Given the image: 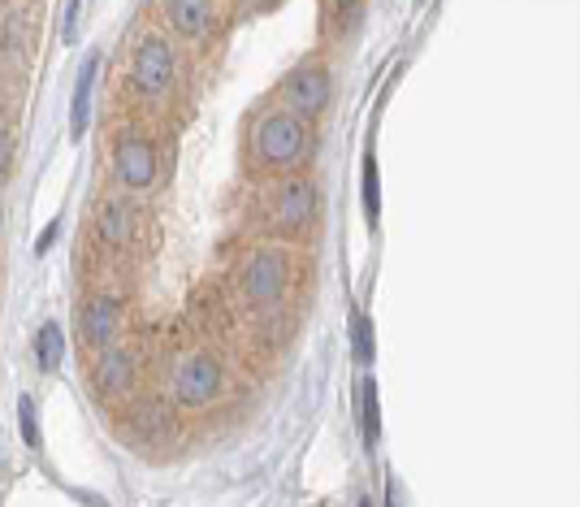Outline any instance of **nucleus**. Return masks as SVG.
I'll list each match as a JSON object with an SVG mask.
<instances>
[{
  "mask_svg": "<svg viewBox=\"0 0 580 507\" xmlns=\"http://www.w3.org/2000/svg\"><path fill=\"white\" fill-rule=\"evenodd\" d=\"M308 148H312V135H308V122H299L295 113L286 109H269L260 113V122L252 130V152L265 169H295L308 161Z\"/></svg>",
  "mask_w": 580,
  "mask_h": 507,
  "instance_id": "nucleus-1",
  "label": "nucleus"
},
{
  "mask_svg": "<svg viewBox=\"0 0 580 507\" xmlns=\"http://www.w3.org/2000/svg\"><path fill=\"white\" fill-rule=\"evenodd\" d=\"M316 213H321V191H316V182L303 178V174L282 178L265 200V226L286 234V239H295V234L308 230L316 221Z\"/></svg>",
  "mask_w": 580,
  "mask_h": 507,
  "instance_id": "nucleus-2",
  "label": "nucleus"
},
{
  "mask_svg": "<svg viewBox=\"0 0 580 507\" xmlns=\"http://www.w3.org/2000/svg\"><path fill=\"white\" fill-rule=\"evenodd\" d=\"M221 390H226V373H221L217 356H208V351L182 356L174 364V373H169V399L178 408H208V403L221 399Z\"/></svg>",
  "mask_w": 580,
  "mask_h": 507,
  "instance_id": "nucleus-3",
  "label": "nucleus"
},
{
  "mask_svg": "<svg viewBox=\"0 0 580 507\" xmlns=\"http://www.w3.org/2000/svg\"><path fill=\"white\" fill-rule=\"evenodd\" d=\"M286 286H290V260H286V252H282V247H260V252L247 260V273H243L247 304L260 308V312L278 308L282 295H286Z\"/></svg>",
  "mask_w": 580,
  "mask_h": 507,
  "instance_id": "nucleus-4",
  "label": "nucleus"
},
{
  "mask_svg": "<svg viewBox=\"0 0 580 507\" xmlns=\"http://www.w3.org/2000/svg\"><path fill=\"white\" fill-rule=\"evenodd\" d=\"M130 83L143 100H161L174 87V48L161 35H143L130 57Z\"/></svg>",
  "mask_w": 580,
  "mask_h": 507,
  "instance_id": "nucleus-5",
  "label": "nucleus"
},
{
  "mask_svg": "<svg viewBox=\"0 0 580 507\" xmlns=\"http://www.w3.org/2000/svg\"><path fill=\"white\" fill-rule=\"evenodd\" d=\"M329 91H334V78H329V70H325V65H316V61H308V65H299V70L286 78L282 109L295 113L299 122H312L316 113H325Z\"/></svg>",
  "mask_w": 580,
  "mask_h": 507,
  "instance_id": "nucleus-6",
  "label": "nucleus"
},
{
  "mask_svg": "<svg viewBox=\"0 0 580 507\" xmlns=\"http://www.w3.org/2000/svg\"><path fill=\"white\" fill-rule=\"evenodd\" d=\"M156 148H152V139L148 135H122L117 139V152H113V178H117V187L122 191H152V182H156Z\"/></svg>",
  "mask_w": 580,
  "mask_h": 507,
  "instance_id": "nucleus-7",
  "label": "nucleus"
},
{
  "mask_svg": "<svg viewBox=\"0 0 580 507\" xmlns=\"http://www.w3.org/2000/svg\"><path fill=\"white\" fill-rule=\"evenodd\" d=\"M117 330H122V299L109 295V291L87 295V304H83V343L91 351H109Z\"/></svg>",
  "mask_w": 580,
  "mask_h": 507,
  "instance_id": "nucleus-8",
  "label": "nucleus"
},
{
  "mask_svg": "<svg viewBox=\"0 0 580 507\" xmlns=\"http://www.w3.org/2000/svg\"><path fill=\"white\" fill-rule=\"evenodd\" d=\"M91 382H96L100 395H130V386H135V356L122 347L100 351L96 369H91Z\"/></svg>",
  "mask_w": 580,
  "mask_h": 507,
  "instance_id": "nucleus-9",
  "label": "nucleus"
},
{
  "mask_svg": "<svg viewBox=\"0 0 580 507\" xmlns=\"http://www.w3.org/2000/svg\"><path fill=\"white\" fill-rule=\"evenodd\" d=\"M161 13L178 35L200 39V35L213 31V5H208V0H169V5H161Z\"/></svg>",
  "mask_w": 580,
  "mask_h": 507,
  "instance_id": "nucleus-10",
  "label": "nucleus"
},
{
  "mask_svg": "<svg viewBox=\"0 0 580 507\" xmlns=\"http://www.w3.org/2000/svg\"><path fill=\"white\" fill-rule=\"evenodd\" d=\"M96 74H100V57H87V61H83V74H78V87H74V113H70V135H74V139H83V130H87L91 91H96Z\"/></svg>",
  "mask_w": 580,
  "mask_h": 507,
  "instance_id": "nucleus-11",
  "label": "nucleus"
},
{
  "mask_svg": "<svg viewBox=\"0 0 580 507\" xmlns=\"http://www.w3.org/2000/svg\"><path fill=\"white\" fill-rule=\"evenodd\" d=\"M96 234L109 247H126L130 243V208L126 204H117V200H109V204H100V213H96Z\"/></svg>",
  "mask_w": 580,
  "mask_h": 507,
  "instance_id": "nucleus-12",
  "label": "nucleus"
},
{
  "mask_svg": "<svg viewBox=\"0 0 580 507\" xmlns=\"http://www.w3.org/2000/svg\"><path fill=\"white\" fill-rule=\"evenodd\" d=\"M61 356H65L61 325L57 321H44V325H39V334H35V364H39V373L61 369Z\"/></svg>",
  "mask_w": 580,
  "mask_h": 507,
  "instance_id": "nucleus-13",
  "label": "nucleus"
},
{
  "mask_svg": "<svg viewBox=\"0 0 580 507\" xmlns=\"http://www.w3.org/2000/svg\"><path fill=\"white\" fill-rule=\"evenodd\" d=\"M360 421H364V447H377V438H381V403H377V382H373V377L360 386Z\"/></svg>",
  "mask_w": 580,
  "mask_h": 507,
  "instance_id": "nucleus-14",
  "label": "nucleus"
},
{
  "mask_svg": "<svg viewBox=\"0 0 580 507\" xmlns=\"http://www.w3.org/2000/svg\"><path fill=\"white\" fill-rule=\"evenodd\" d=\"M377 213H381V187H377V156L368 152V156H364V217H368V226H377Z\"/></svg>",
  "mask_w": 580,
  "mask_h": 507,
  "instance_id": "nucleus-15",
  "label": "nucleus"
},
{
  "mask_svg": "<svg viewBox=\"0 0 580 507\" xmlns=\"http://www.w3.org/2000/svg\"><path fill=\"white\" fill-rule=\"evenodd\" d=\"M351 343H355V360H373V325L364 312H351Z\"/></svg>",
  "mask_w": 580,
  "mask_h": 507,
  "instance_id": "nucleus-16",
  "label": "nucleus"
},
{
  "mask_svg": "<svg viewBox=\"0 0 580 507\" xmlns=\"http://www.w3.org/2000/svg\"><path fill=\"white\" fill-rule=\"evenodd\" d=\"M18 425H22V442H26V447H39V425H35V399L31 395L18 399Z\"/></svg>",
  "mask_w": 580,
  "mask_h": 507,
  "instance_id": "nucleus-17",
  "label": "nucleus"
},
{
  "mask_svg": "<svg viewBox=\"0 0 580 507\" xmlns=\"http://www.w3.org/2000/svg\"><path fill=\"white\" fill-rule=\"evenodd\" d=\"M9 161H13V139H9V130H0V178L9 174Z\"/></svg>",
  "mask_w": 580,
  "mask_h": 507,
  "instance_id": "nucleus-18",
  "label": "nucleus"
},
{
  "mask_svg": "<svg viewBox=\"0 0 580 507\" xmlns=\"http://www.w3.org/2000/svg\"><path fill=\"white\" fill-rule=\"evenodd\" d=\"M52 239H57V226H48V230H44V239H39L35 252H48V243H52Z\"/></svg>",
  "mask_w": 580,
  "mask_h": 507,
  "instance_id": "nucleus-19",
  "label": "nucleus"
},
{
  "mask_svg": "<svg viewBox=\"0 0 580 507\" xmlns=\"http://www.w3.org/2000/svg\"><path fill=\"white\" fill-rule=\"evenodd\" d=\"M386 507H399V503H394V494H386Z\"/></svg>",
  "mask_w": 580,
  "mask_h": 507,
  "instance_id": "nucleus-20",
  "label": "nucleus"
},
{
  "mask_svg": "<svg viewBox=\"0 0 580 507\" xmlns=\"http://www.w3.org/2000/svg\"><path fill=\"white\" fill-rule=\"evenodd\" d=\"M360 507H373V503H368V499H360Z\"/></svg>",
  "mask_w": 580,
  "mask_h": 507,
  "instance_id": "nucleus-21",
  "label": "nucleus"
}]
</instances>
